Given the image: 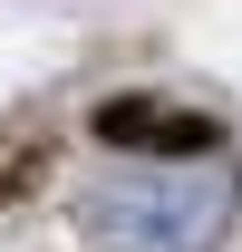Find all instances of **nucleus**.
<instances>
[{
	"instance_id": "obj_1",
	"label": "nucleus",
	"mask_w": 242,
	"mask_h": 252,
	"mask_svg": "<svg viewBox=\"0 0 242 252\" xmlns=\"http://www.w3.org/2000/svg\"><path fill=\"white\" fill-rule=\"evenodd\" d=\"M242 214V165L223 146H184L165 165H107L88 185V243L97 252H223Z\"/></svg>"
}]
</instances>
